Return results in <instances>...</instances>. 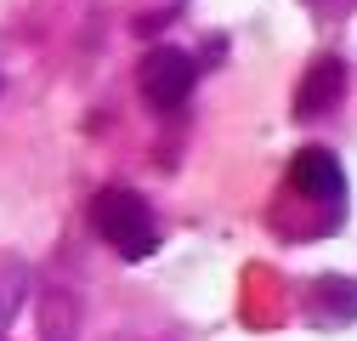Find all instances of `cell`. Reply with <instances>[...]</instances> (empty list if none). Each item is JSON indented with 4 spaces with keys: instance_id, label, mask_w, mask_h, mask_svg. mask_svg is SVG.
<instances>
[{
    "instance_id": "obj_1",
    "label": "cell",
    "mask_w": 357,
    "mask_h": 341,
    "mask_svg": "<svg viewBox=\"0 0 357 341\" xmlns=\"http://www.w3.org/2000/svg\"><path fill=\"white\" fill-rule=\"evenodd\" d=\"M91 228L97 239H108L125 262H142V256L159 250V228H153V210L137 188H102L91 199Z\"/></svg>"
},
{
    "instance_id": "obj_2",
    "label": "cell",
    "mask_w": 357,
    "mask_h": 341,
    "mask_svg": "<svg viewBox=\"0 0 357 341\" xmlns=\"http://www.w3.org/2000/svg\"><path fill=\"white\" fill-rule=\"evenodd\" d=\"M193 80H199V63L182 52V46H153L148 57H142V68H137V85H142V97L153 103V108H182L188 97H193Z\"/></svg>"
},
{
    "instance_id": "obj_3",
    "label": "cell",
    "mask_w": 357,
    "mask_h": 341,
    "mask_svg": "<svg viewBox=\"0 0 357 341\" xmlns=\"http://www.w3.org/2000/svg\"><path fill=\"white\" fill-rule=\"evenodd\" d=\"M289 182H295V194H306V199H329V205L346 199V170H340V159H335L329 148H301V154L289 159Z\"/></svg>"
},
{
    "instance_id": "obj_4",
    "label": "cell",
    "mask_w": 357,
    "mask_h": 341,
    "mask_svg": "<svg viewBox=\"0 0 357 341\" xmlns=\"http://www.w3.org/2000/svg\"><path fill=\"white\" fill-rule=\"evenodd\" d=\"M340 92H346V63H340V57H318V63L306 68L301 92H295V119H318V114H329V108L340 103Z\"/></svg>"
},
{
    "instance_id": "obj_5",
    "label": "cell",
    "mask_w": 357,
    "mask_h": 341,
    "mask_svg": "<svg viewBox=\"0 0 357 341\" xmlns=\"http://www.w3.org/2000/svg\"><path fill=\"white\" fill-rule=\"evenodd\" d=\"M312 324H351L357 319V284L351 279H318L312 284V307H306Z\"/></svg>"
},
{
    "instance_id": "obj_6",
    "label": "cell",
    "mask_w": 357,
    "mask_h": 341,
    "mask_svg": "<svg viewBox=\"0 0 357 341\" xmlns=\"http://www.w3.org/2000/svg\"><path fill=\"white\" fill-rule=\"evenodd\" d=\"M23 296H29V268L17 262V256H6V250H0V335H6V324L17 319Z\"/></svg>"
}]
</instances>
